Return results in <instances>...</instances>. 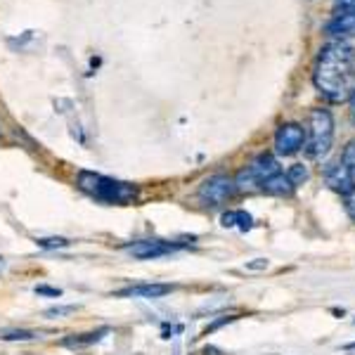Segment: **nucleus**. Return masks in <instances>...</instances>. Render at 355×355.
<instances>
[{"instance_id":"dca6fc26","label":"nucleus","mask_w":355,"mask_h":355,"mask_svg":"<svg viewBox=\"0 0 355 355\" xmlns=\"http://www.w3.org/2000/svg\"><path fill=\"white\" fill-rule=\"evenodd\" d=\"M36 244L41 246V249H64V246H69V239H64V237H41V239H36Z\"/></svg>"},{"instance_id":"f257e3e1","label":"nucleus","mask_w":355,"mask_h":355,"mask_svg":"<svg viewBox=\"0 0 355 355\" xmlns=\"http://www.w3.org/2000/svg\"><path fill=\"white\" fill-rule=\"evenodd\" d=\"M313 83L329 102H348L355 90V50L351 45L341 41L324 45L315 62Z\"/></svg>"},{"instance_id":"0eeeda50","label":"nucleus","mask_w":355,"mask_h":355,"mask_svg":"<svg viewBox=\"0 0 355 355\" xmlns=\"http://www.w3.org/2000/svg\"><path fill=\"white\" fill-rule=\"evenodd\" d=\"M173 289H175L173 284H159V282L133 284V287L114 291V296H116V299H164V296H168Z\"/></svg>"},{"instance_id":"2eb2a0df","label":"nucleus","mask_w":355,"mask_h":355,"mask_svg":"<svg viewBox=\"0 0 355 355\" xmlns=\"http://www.w3.org/2000/svg\"><path fill=\"white\" fill-rule=\"evenodd\" d=\"M287 178L291 180V185L294 187H299V185H303V182L308 180V168L303 164H294L291 168L287 171Z\"/></svg>"},{"instance_id":"9d476101","label":"nucleus","mask_w":355,"mask_h":355,"mask_svg":"<svg viewBox=\"0 0 355 355\" xmlns=\"http://www.w3.org/2000/svg\"><path fill=\"white\" fill-rule=\"evenodd\" d=\"M261 190L266 194H272V197H289V194H294L296 187L291 185L287 173H282V171H279V173L270 175L268 180H263Z\"/></svg>"},{"instance_id":"f03ea898","label":"nucleus","mask_w":355,"mask_h":355,"mask_svg":"<svg viewBox=\"0 0 355 355\" xmlns=\"http://www.w3.org/2000/svg\"><path fill=\"white\" fill-rule=\"evenodd\" d=\"M76 185H78V190L85 192L88 197L97 199V202H105V204L123 206L137 199V187L133 182H123L110 175L93 173V171H78Z\"/></svg>"},{"instance_id":"39448f33","label":"nucleus","mask_w":355,"mask_h":355,"mask_svg":"<svg viewBox=\"0 0 355 355\" xmlns=\"http://www.w3.org/2000/svg\"><path fill=\"white\" fill-rule=\"evenodd\" d=\"M185 244L178 242H166V239H140V242H133L125 246V254L133 256L137 261H154V259H164V256H171L175 251H180Z\"/></svg>"},{"instance_id":"a211bd4d","label":"nucleus","mask_w":355,"mask_h":355,"mask_svg":"<svg viewBox=\"0 0 355 355\" xmlns=\"http://www.w3.org/2000/svg\"><path fill=\"white\" fill-rule=\"evenodd\" d=\"M71 313H76V306H55V308H48L45 311V318H67V315H71Z\"/></svg>"},{"instance_id":"ddd939ff","label":"nucleus","mask_w":355,"mask_h":355,"mask_svg":"<svg viewBox=\"0 0 355 355\" xmlns=\"http://www.w3.org/2000/svg\"><path fill=\"white\" fill-rule=\"evenodd\" d=\"M327 182H329V187H334V190H339V192H346L348 187H353L351 182H348L346 171L341 168V164H334L327 171Z\"/></svg>"},{"instance_id":"423d86ee","label":"nucleus","mask_w":355,"mask_h":355,"mask_svg":"<svg viewBox=\"0 0 355 355\" xmlns=\"http://www.w3.org/2000/svg\"><path fill=\"white\" fill-rule=\"evenodd\" d=\"M306 147V128L301 123H282L275 133V152L279 157H291Z\"/></svg>"},{"instance_id":"6ab92c4d","label":"nucleus","mask_w":355,"mask_h":355,"mask_svg":"<svg viewBox=\"0 0 355 355\" xmlns=\"http://www.w3.org/2000/svg\"><path fill=\"white\" fill-rule=\"evenodd\" d=\"M343 209H346V214L355 220V187H348V190L343 192Z\"/></svg>"},{"instance_id":"6e6552de","label":"nucleus","mask_w":355,"mask_h":355,"mask_svg":"<svg viewBox=\"0 0 355 355\" xmlns=\"http://www.w3.org/2000/svg\"><path fill=\"white\" fill-rule=\"evenodd\" d=\"M246 168L251 171V175H254L261 185H263V180H268L270 175L279 173V164H277V159H275L272 154H259V157L246 166Z\"/></svg>"},{"instance_id":"f8f14e48","label":"nucleus","mask_w":355,"mask_h":355,"mask_svg":"<svg viewBox=\"0 0 355 355\" xmlns=\"http://www.w3.org/2000/svg\"><path fill=\"white\" fill-rule=\"evenodd\" d=\"M339 164H341V168L346 171L348 182H351V185L355 187V140H351L346 147H343Z\"/></svg>"},{"instance_id":"1a4fd4ad","label":"nucleus","mask_w":355,"mask_h":355,"mask_svg":"<svg viewBox=\"0 0 355 355\" xmlns=\"http://www.w3.org/2000/svg\"><path fill=\"white\" fill-rule=\"evenodd\" d=\"M327 33L336 38H353L355 36V10L353 12H341L334 19L327 21Z\"/></svg>"},{"instance_id":"412c9836","label":"nucleus","mask_w":355,"mask_h":355,"mask_svg":"<svg viewBox=\"0 0 355 355\" xmlns=\"http://www.w3.org/2000/svg\"><path fill=\"white\" fill-rule=\"evenodd\" d=\"M334 5L341 10V12H353L355 10V0H334Z\"/></svg>"},{"instance_id":"b1692460","label":"nucleus","mask_w":355,"mask_h":355,"mask_svg":"<svg viewBox=\"0 0 355 355\" xmlns=\"http://www.w3.org/2000/svg\"><path fill=\"white\" fill-rule=\"evenodd\" d=\"M3 268H5V261H3V259H0V270H3Z\"/></svg>"},{"instance_id":"4468645a","label":"nucleus","mask_w":355,"mask_h":355,"mask_svg":"<svg viewBox=\"0 0 355 355\" xmlns=\"http://www.w3.org/2000/svg\"><path fill=\"white\" fill-rule=\"evenodd\" d=\"M36 331L31 329H3L0 331V341H31L36 339Z\"/></svg>"},{"instance_id":"4be33fe9","label":"nucleus","mask_w":355,"mask_h":355,"mask_svg":"<svg viewBox=\"0 0 355 355\" xmlns=\"http://www.w3.org/2000/svg\"><path fill=\"white\" fill-rule=\"evenodd\" d=\"M223 225H225V227H234V211H230V214L223 216Z\"/></svg>"},{"instance_id":"9b49d317","label":"nucleus","mask_w":355,"mask_h":355,"mask_svg":"<svg viewBox=\"0 0 355 355\" xmlns=\"http://www.w3.org/2000/svg\"><path fill=\"white\" fill-rule=\"evenodd\" d=\"M110 334V329H100V331H90V334H73L69 339L62 341V346L67 348H83V346H93V343L102 341L105 336Z\"/></svg>"},{"instance_id":"f3484780","label":"nucleus","mask_w":355,"mask_h":355,"mask_svg":"<svg viewBox=\"0 0 355 355\" xmlns=\"http://www.w3.org/2000/svg\"><path fill=\"white\" fill-rule=\"evenodd\" d=\"M234 225H237L242 232H246V230H251V225H254V218H251V214H246V211H234Z\"/></svg>"},{"instance_id":"7ed1b4c3","label":"nucleus","mask_w":355,"mask_h":355,"mask_svg":"<svg viewBox=\"0 0 355 355\" xmlns=\"http://www.w3.org/2000/svg\"><path fill=\"white\" fill-rule=\"evenodd\" d=\"M334 142V116L329 110L315 107L308 116V130H306V152L311 159H322L331 150Z\"/></svg>"},{"instance_id":"5701e85b","label":"nucleus","mask_w":355,"mask_h":355,"mask_svg":"<svg viewBox=\"0 0 355 355\" xmlns=\"http://www.w3.org/2000/svg\"><path fill=\"white\" fill-rule=\"evenodd\" d=\"M348 105H351V123L355 125V90H353V95L348 97Z\"/></svg>"},{"instance_id":"20e7f679","label":"nucleus","mask_w":355,"mask_h":355,"mask_svg":"<svg viewBox=\"0 0 355 355\" xmlns=\"http://www.w3.org/2000/svg\"><path fill=\"white\" fill-rule=\"evenodd\" d=\"M234 192H237V187H234L232 175L216 173V175H209L202 185H199L197 197L204 206H223L234 197Z\"/></svg>"},{"instance_id":"aec40b11","label":"nucleus","mask_w":355,"mask_h":355,"mask_svg":"<svg viewBox=\"0 0 355 355\" xmlns=\"http://www.w3.org/2000/svg\"><path fill=\"white\" fill-rule=\"evenodd\" d=\"M38 296H53V299H57V296H62V289H57V287H45V284H41V287H36L33 289Z\"/></svg>"}]
</instances>
